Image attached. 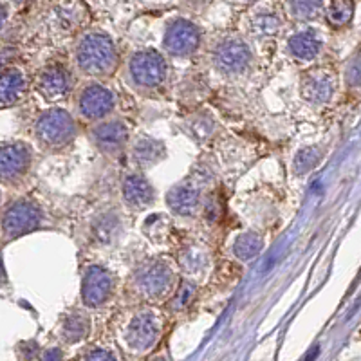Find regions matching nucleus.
<instances>
[{
  "label": "nucleus",
  "mask_w": 361,
  "mask_h": 361,
  "mask_svg": "<svg viewBox=\"0 0 361 361\" xmlns=\"http://www.w3.org/2000/svg\"><path fill=\"white\" fill-rule=\"evenodd\" d=\"M76 62L85 74L100 76V74H109L116 67L118 53L107 35L89 33L80 40L78 49H76Z\"/></svg>",
  "instance_id": "nucleus-1"
},
{
  "label": "nucleus",
  "mask_w": 361,
  "mask_h": 361,
  "mask_svg": "<svg viewBox=\"0 0 361 361\" xmlns=\"http://www.w3.org/2000/svg\"><path fill=\"white\" fill-rule=\"evenodd\" d=\"M76 136V123L62 109L47 110L37 121V139L46 148H60L71 143Z\"/></svg>",
  "instance_id": "nucleus-2"
},
{
  "label": "nucleus",
  "mask_w": 361,
  "mask_h": 361,
  "mask_svg": "<svg viewBox=\"0 0 361 361\" xmlns=\"http://www.w3.org/2000/svg\"><path fill=\"white\" fill-rule=\"evenodd\" d=\"M136 285L148 300H159L174 285V271L165 261H150L136 273Z\"/></svg>",
  "instance_id": "nucleus-3"
},
{
  "label": "nucleus",
  "mask_w": 361,
  "mask_h": 361,
  "mask_svg": "<svg viewBox=\"0 0 361 361\" xmlns=\"http://www.w3.org/2000/svg\"><path fill=\"white\" fill-rule=\"evenodd\" d=\"M130 76L141 87H157L166 76L165 58L156 51H139L130 62Z\"/></svg>",
  "instance_id": "nucleus-4"
},
{
  "label": "nucleus",
  "mask_w": 361,
  "mask_h": 361,
  "mask_svg": "<svg viewBox=\"0 0 361 361\" xmlns=\"http://www.w3.org/2000/svg\"><path fill=\"white\" fill-rule=\"evenodd\" d=\"M40 208L31 201H19L11 204L4 213V235L8 238H17L26 235L40 224Z\"/></svg>",
  "instance_id": "nucleus-5"
},
{
  "label": "nucleus",
  "mask_w": 361,
  "mask_h": 361,
  "mask_svg": "<svg viewBox=\"0 0 361 361\" xmlns=\"http://www.w3.org/2000/svg\"><path fill=\"white\" fill-rule=\"evenodd\" d=\"M215 65L228 74L243 73L244 69L252 62V51L247 44L240 40H226L222 42L213 53Z\"/></svg>",
  "instance_id": "nucleus-6"
},
{
  "label": "nucleus",
  "mask_w": 361,
  "mask_h": 361,
  "mask_svg": "<svg viewBox=\"0 0 361 361\" xmlns=\"http://www.w3.org/2000/svg\"><path fill=\"white\" fill-rule=\"evenodd\" d=\"M199 46V31L188 20H175L170 24L165 35V47L170 55L188 56Z\"/></svg>",
  "instance_id": "nucleus-7"
},
{
  "label": "nucleus",
  "mask_w": 361,
  "mask_h": 361,
  "mask_svg": "<svg viewBox=\"0 0 361 361\" xmlns=\"http://www.w3.org/2000/svg\"><path fill=\"white\" fill-rule=\"evenodd\" d=\"M157 338H159V322L152 312L134 316V320L128 324L127 343L134 351H148Z\"/></svg>",
  "instance_id": "nucleus-8"
},
{
  "label": "nucleus",
  "mask_w": 361,
  "mask_h": 361,
  "mask_svg": "<svg viewBox=\"0 0 361 361\" xmlns=\"http://www.w3.org/2000/svg\"><path fill=\"white\" fill-rule=\"evenodd\" d=\"M112 293V276L100 265L89 267L82 282V298L85 306L98 307Z\"/></svg>",
  "instance_id": "nucleus-9"
},
{
  "label": "nucleus",
  "mask_w": 361,
  "mask_h": 361,
  "mask_svg": "<svg viewBox=\"0 0 361 361\" xmlns=\"http://www.w3.org/2000/svg\"><path fill=\"white\" fill-rule=\"evenodd\" d=\"M80 114L87 119H100L114 109V94L103 85H91L82 92L78 103Z\"/></svg>",
  "instance_id": "nucleus-10"
},
{
  "label": "nucleus",
  "mask_w": 361,
  "mask_h": 361,
  "mask_svg": "<svg viewBox=\"0 0 361 361\" xmlns=\"http://www.w3.org/2000/svg\"><path fill=\"white\" fill-rule=\"evenodd\" d=\"M2 177L4 181H13L26 174L31 163V150L24 143H6L2 147Z\"/></svg>",
  "instance_id": "nucleus-11"
},
{
  "label": "nucleus",
  "mask_w": 361,
  "mask_h": 361,
  "mask_svg": "<svg viewBox=\"0 0 361 361\" xmlns=\"http://www.w3.org/2000/svg\"><path fill=\"white\" fill-rule=\"evenodd\" d=\"M302 96L311 103H324L331 100L334 92V80L324 69L309 71L302 78Z\"/></svg>",
  "instance_id": "nucleus-12"
},
{
  "label": "nucleus",
  "mask_w": 361,
  "mask_h": 361,
  "mask_svg": "<svg viewBox=\"0 0 361 361\" xmlns=\"http://www.w3.org/2000/svg\"><path fill=\"white\" fill-rule=\"evenodd\" d=\"M71 74L60 65L47 67L38 78V92L47 100H60L71 91Z\"/></svg>",
  "instance_id": "nucleus-13"
},
{
  "label": "nucleus",
  "mask_w": 361,
  "mask_h": 361,
  "mask_svg": "<svg viewBox=\"0 0 361 361\" xmlns=\"http://www.w3.org/2000/svg\"><path fill=\"white\" fill-rule=\"evenodd\" d=\"M92 139L103 152H118L127 143L128 130L121 121H105L92 130Z\"/></svg>",
  "instance_id": "nucleus-14"
},
{
  "label": "nucleus",
  "mask_w": 361,
  "mask_h": 361,
  "mask_svg": "<svg viewBox=\"0 0 361 361\" xmlns=\"http://www.w3.org/2000/svg\"><path fill=\"white\" fill-rule=\"evenodd\" d=\"M166 202H168L170 210L183 217H190L199 210L201 204V192L197 188L190 186V184H179V186L172 188L166 195Z\"/></svg>",
  "instance_id": "nucleus-15"
},
{
  "label": "nucleus",
  "mask_w": 361,
  "mask_h": 361,
  "mask_svg": "<svg viewBox=\"0 0 361 361\" xmlns=\"http://www.w3.org/2000/svg\"><path fill=\"white\" fill-rule=\"evenodd\" d=\"M123 197L130 208L143 210L154 201V190L143 175H128L123 183Z\"/></svg>",
  "instance_id": "nucleus-16"
},
{
  "label": "nucleus",
  "mask_w": 361,
  "mask_h": 361,
  "mask_svg": "<svg viewBox=\"0 0 361 361\" xmlns=\"http://www.w3.org/2000/svg\"><path fill=\"white\" fill-rule=\"evenodd\" d=\"M28 91V82L22 71L19 69H6L2 73V82H0V96H2V105L10 107L19 103Z\"/></svg>",
  "instance_id": "nucleus-17"
},
{
  "label": "nucleus",
  "mask_w": 361,
  "mask_h": 361,
  "mask_svg": "<svg viewBox=\"0 0 361 361\" xmlns=\"http://www.w3.org/2000/svg\"><path fill=\"white\" fill-rule=\"evenodd\" d=\"M132 157L139 166H152L156 165L157 161L165 157V147L163 143L150 139V137H141L139 141L134 145Z\"/></svg>",
  "instance_id": "nucleus-18"
},
{
  "label": "nucleus",
  "mask_w": 361,
  "mask_h": 361,
  "mask_svg": "<svg viewBox=\"0 0 361 361\" xmlns=\"http://www.w3.org/2000/svg\"><path fill=\"white\" fill-rule=\"evenodd\" d=\"M289 51L291 55L300 60H311L312 56L318 55L320 51V38L316 37L312 31L297 33L291 40H289Z\"/></svg>",
  "instance_id": "nucleus-19"
},
{
  "label": "nucleus",
  "mask_w": 361,
  "mask_h": 361,
  "mask_svg": "<svg viewBox=\"0 0 361 361\" xmlns=\"http://www.w3.org/2000/svg\"><path fill=\"white\" fill-rule=\"evenodd\" d=\"M89 334V318L82 312L69 315L64 322V338L74 343L83 340Z\"/></svg>",
  "instance_id": "nucleus-20"
},
{
  "label": "nucleus",
  "mask_w": 361,
  "mask_h": 361,
  "mask_svg": "<svg viewBox=\"0 0 361 361\" xmlns=\"http://www.w3.org/2000/svg\"><path fill=\"white\" fill-rule=\"evenodd\" d=\"M262 249V238L256 234H244L235 240V255L240 261H252Z\"/></svg>",
  "instance_id": "nucleus-21"
},
{
  "label": "nucleus",
  "mask_w": 361,
  "mask_h": 361,
  "mask_svg": "<svg viewBox=\"0 0 361 361\" xmlns=\"http://www.w3.org/2000/svg\"><path fill=\"white\" fill-rule=\"evenodd\" d=\"M352 13H354V4L349 0H338L329 6L327 11V22L334 28H343L345 24L351 22Z\"/></svg>",
  "instance_id": "nucleus-22"
},
{
  "label": "nucleus",
  "mask_w": 361,
  "mask_h": 361,
  "mask_svg": "<svg viewBox=\"0 0 361 361\" xmlns=\"http://www.w3.org/2000/svg\"><path fill=\"white\" fill-rule=\"evenodd\" d=\"M320 163V150L315 147H307L300 150L294 157V170L297 174H307Z\"/></svg>",
  "instance_id": "nucleus-23"
},
{
  "label": "nucleus",
  "mask_w": 361,
  "mask_h": 361,
  "mask_svg": "<svg viewBox=\"0 0 361 361\" xmlns=\"http://www.w3.org/2000/svg\"><path fill=\"white\" fill-rule=\"evenodd\" d=\"M289 8L297 19H312L315 15H318L322 4L320 2H293V4H289Z\"/></svg>",
  "instance_id": "nucleus-24"
},
{
  "label": "nucleus",
  "mask_w": 361,
  "mask_h": 361,
  "mask_svg": "<svg viewBox=\"0 0 361 361\" xmlns=\"http://www.w3.org/2000/svg\"><path fill=\"white\" fill-rule=\"evenodd\" d=\"M279 28L280 22L274 15H261L255 20V31L258 35H273V33L279 31Z\"/></svg>",
  "instance_id": "nucleus-25"
},
{
  "label": "nucleus",
  "mask_w": 361,
  "mask_h": 361,
  "mask_svg": "<svg viewBox=\"0 0 361 361\" xmlns=\"http://www.w3.org/2000/svg\"><path fill=\"white\" fill-rule=\"evenodd\" d=\"M193 293H195V285L193 283H183V288L179 289V293L174 298V309H183L190 300H192Z\"/></svg>",
  "instance_id": "nucleus-26"
},
{
  "label": "nucleus",
  "mask_w": 361,
  "mask_h": 361,
  "mask_svg": "<svg viewBox=\"0 0 361 361\" xmlns=\"http://www.w3.org/2000/svg\"><path fill=\"white\" fill-rule=\"evenodd\" d=\"M347 83L352 87L361 85V58H356L347 69Z\"/></svg>",
  "instance_id": "nucleus-27"
},
{
  "label": "nucleus",
  "mask_w": 361,
  "mask_h": 361,
  "mask_svg": "<svg viewBox=\"0 0 361 361\" xmlns=\"http://www.w3.org/2000/svg\"><path fill=\"white\" fill-rule=\"evenodd\" d=\"M83 361H116V358L105 349H94V351L89 352Z\"/></svg>",
  "instance_id": "nucleus-28"
},
{
  "label": "nucleus",
  "mask_w": 361,
  "mask_h": 361,
  "mask_svg": "<svg viewBox=\"0 0 361 361\" xmlns=\"http://www.w3.org/2000/svg\"><path fill=\"white\" fill-rule=\"evenodd\" d=\"M46 361H62V352L51 349V351L46 352Z\"/></svg>",
  "instance_id": "nucleus-29"
}]
</instances>
